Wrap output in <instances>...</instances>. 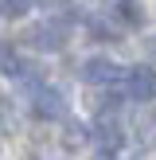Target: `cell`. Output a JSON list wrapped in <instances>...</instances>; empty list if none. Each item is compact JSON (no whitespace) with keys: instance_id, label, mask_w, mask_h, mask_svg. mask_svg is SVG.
<instances>
[{"instance_id":"cell-1","label":"cell","mask_w":156,"mask_h":160,"mask_svg":"<svg viewBox=\"0 0 156 160\" xmlns=\"http://www.w3.org/2000/svg\"><path fill=\"white\" fill-rule=\"evenodd\" d=\"M66 23L62 20H39L31 23L27 31H23V39H27V47H35V51H62L66 47Z\"/></svg>"},{"instance_id":"cell-2","label":"cell","mask_w":156,"mask_h":160,"mask_svg":"<svg viewBox=\"0 0 156 160\" xmlns=\"http://www.w3.org/2000/svg\"><path fill=\"white\" fill-rule=\"evenodd\" d=\"M125 94H129L133 102H156V70L152 67H133V70H125Z\"/></svg>"},{"instance_id":"cell-3","label":"cell","mask_w":156,"mask_h":160,"mask_svg":"<svg viewBox=\"0 0 156 160\" xmlns=\"http://www.w3.org/2000/svg\"><path fill=\"white\" fill-rule=\"evenodd\" d=\"M125 70L117 67L113 59H105V55H94V59H86L82 62V70H78V78L82 82H90V86H109V82H117Z\"/></svg>"},{"instance_id":"cell-4","label":"cell","mask_w":156,"mask_h":160,"mask_svg":"<svg viewBox=\"0 0 156 160\" xmlns=\"http://www.w3.org/2000/svg\"><path fill=\"white\" fill-rule=\"evenodd\" d=\"M31 106H35V117H47V121L66 117V98H62V90H55V86H39Z\"/></svg>"},{"instance_id":"cell-5","label":"cell","mask_w":156,"mask_h":160,"mask_svg":"<svg viewBox=\"0 0 156 160\" xmlns=\"http://www.w3.org/2000/svg\"><path fill=\"white\" fill-rule=\"evenodd\" d=\"M94 141H98L101 148H109V152H113V148L125 141V137H121V125H117V121H109V117H101V121L94 125Z\"/></svg>"},{"instance_id":"cell-6","label":"cell","mask_w":156,"mask_h":160,"mask_svg":"<svg viewBox=\"0 0 156 160\" xmlns=\"http://www.w3.org/2000/svg\"><path fill=\"white\" fill-rule=\"evenodd\" d=\"M16 67H20L16 47H12V43H0V70H4V74H16Z\"/></svg>"},{"instance_id":"cell-7","label":"cell","mask_w":156,"mask_h":160,"mask_svg":"<svg viewBox=\"0 0 156 160\" xmlns=\"http://www.w3.org/2000/svg\"><path fill=\"white\" fill-rule=\"evenodd\" d=\"M0 12L12 16V20H16V16H27L31 12V0H0Z\"/></svg>"},{"instance_id":"cell-8","label":"cell","mask_w":156,"mask_h":160,"mask_svg":"<svg viewBox=\"0 0 156 160\" xmlns=\"http://www.w3.org/2000/svg\"><path fill=\"white\" fill-rule=\"evenodd\" d=\"M121 16L129 23H140V20H144V8H140L137 0H121Z\"/></svg>"},{"instance_id":"cell-9","label":"cell","mask_w":156,"mask_h":160,"mask_svg":"<svg viewBox=\"0 0 156 160\" xmlns=\"http://www.w3.org/2000/svg\"><path fill=\"white\" fill-rule=\"evenodd\" d=\"M66 137H70V145H82V141L90 137V129H86V125H74V121H70V125H66Z\"/></svg>"},{"instance_id":"cell-10","label":"cell","mask_w":156,"mask_h":160,"mask_svg":"<svg viewBox=\"0 0 156 160\" xmlns=\"http://www.w3.org/2000/svg\"><path fill=\"white\" fill-rule=\"evenodd\" d=\"M98 160H113V156H105V152H101V156H98Z\"/></svg>"}]
</instances>
